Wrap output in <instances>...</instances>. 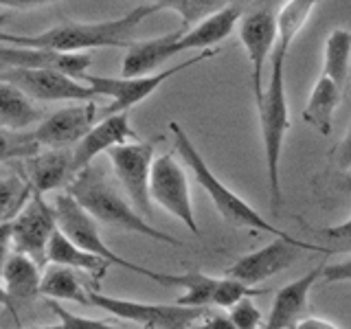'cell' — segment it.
I'll return each instance as SVG.
<instances>
[{
    "label": "cell",
    "instance_id": "d590c367",
    "mask_svg": "<svg viewBox=\"0 0 351 329\" xmlns=\"http://www.w3.org/2000/svg\"><path fill=\"white\" fill-rule=\"evenodd\" d=\"M336 164L343 171L351 169V130H349V134L345 136V141L340 143L338 149H336Z\"/></svg>",
    "mask_w": 351,
    "mask_h": 329
},
{
    "label": "cell",
    "instance_id": "7402d4cb",
    "mask_svg": "<svg viewBox=\"0 0 351 329\" xmlns=\"http://www.w3.org/2000/svg\"><path fill=\"white\" fill-rule=\"evenodd\" d=\"M49 263H60V266H69V268H75L80 272H86V274H90V277H95L97 283L101 281L106 270L110 268V263L106 259L95 257V255H90V252L82 250L80 246H75L60 228L55 230L53 237H51Z\"/></svg>",
    "mask_w": 351,
    "mask_h": 329
},
{
    "label": "cell",
    "instance_id": "ba28073f",
    "mask_svg": "<svg viewBox=\"0 0 351 329\" xmlns=\"http://www.w3.org/2000/svg\"><path fill=\"white\" fill-rule=\"evenodd\" d=\"M301 250H314L321 252V255H332L334 252L332 248H325L321 244H307V241H299L294 237H277L268 246L246 252V255H241L237 261L230 263L226 277L257 288V283L290 268Z\"/></svg>",
    "mask_w": 351,
    "mask_h": 329
},
{
    "label": "cell",
    "instance_id": "74e56055",
    "mask_svg": "<svg viewBox=\"0 0 351 329\" xmlns=\"http://www.w3.org/2000/svg\"><path fill=\"white\" fill-rule=\"evenodd\" d=\"M55 3V0H0L3 7H11V9H31V7H42Z\"/></svg>",
    "mask_w": 351,
    "mask_h": 329
},
{
    "label": "cell",
    "instance_id": "7c38bea8",
    "mask_svg": "<svg viewBox=\"0 0 351 329\" xmlns=\"http://www.w3.org/2000/svg\"><path fill=\"white\" fill-rule=\"evenodd\" d=\"M0 82L20 88L33 101H95L97 95L90 86L58 71L11 69L0 71Z\"/></svg>",
    "mask_w": 351,
    "mask_h": 329
},
{
    "label": "cell",
    "instance_id": "7a4b0ae2",
    "mask_svg": "<svg viewBox=\"0 0 351 329\" xmlns=\"http://www.w3.org/2000/svg\"><path fill=\"white\" fill-rule=\"evenodd\" d=\"M158 5H141L128 14L101 20V22H66V25L53 27L40 36H14V47L29 49H49L60 53H86L88 49L104 47H130V38L145 18L156 14Z\"/></svg>",
    "mask_w": 351,
    "mask_h": 329
},
{
    "label": "cell",
    "instance_id": "d6986e66",
    "mask_svg": "<svg viewBox=\"0 0 351 329\" xmlns=\"http://www.w3.org/2000/svg\"><path fill=\"white\" fill-rule=\"evenodd\" d=\"M42 266H38L36 261L20 252H11L5 270H3V288L9 294V299L18 303H27L42 296Z\"/></svg>",
    "mask_w": 351,
    "mask_h": 329
},
{
    "label": "cell",
    "instance_id": "603a6c76",
    "mask_svg": "<svg viewBox=\"0 0 351 329\" xmlns=\"http://www.w3.org/2000/svg\"><path fill=\"white\" fill-rule=\"evenodd\" d=\"M42 117L36 101L20 88L0 82V127L20 132Z\"/></svg>",
    "mask_w": 351,
    "mask_h": 329
},
{
    "label": "cell",
    "instance_id": "6da1fadb",
    "mask_svg": "<svg viewBox=\"0 0 351 329\" xmlns=\"http://www.w3.org/2000/svg\"><path fill=\"white\" fill-rule=\"evenodd\" d=\"M77 202H80L88 213H90L99 224H106L110 228L123 230V233H134L141 237H147L154 241H162L169 246H182V241L162 233L154 224H149L143 217L132 202H128L123 195L117 191L114 182L108 178L106 171L99 164H90L84 171H80L73 178V182L66 186Z\"/></svg>",
    "mask_w": 351,
    "mask_h": 329
},
{
    "label": "cell",
    "instance_id": "52a82bcc",
    "mask_svg": "<svg viewBox=\"0 0 351 329\" xmlns=\"http://www.w3.org/2000/svg\"><path fill=\"white\" fill-rule=\"evenodd\" d=\"M217 51L215 49H208L204 51L202 55H197V58H191L186 60L178 66H171V69H165V71H158L154 75H143V77H101V75H84L82 82L86 86L93 88V93L97 97H110L112 99V103H110L104 114L110 117V114H121V112H128L130 108H134L136 103L145 101V99L156 93L158 88L171 80L173 75H178L182 71H186L189 66H195L200 64L208 58H213Z\"/></svg>",
    "mask_w": 351,
    "mask_h": 329
},
{
    "label": "cell",
    "instance_id": "f1b7e54d",
    "mask_svg": "<svg viewBox=\"0 0 351 329\" xmlns=\"http://www.w3.org/2000/svg\"><path fill=\"white\" fill-rule=\"evenodd\" d=\"M36 154H40V145L33 141L31 132L18 134V132L0 127V162L14 158H31Z\"/></svg>",
    "mask_w": 351,
    "mask_h": 329
},
{
    "label": "cell",
    "instance_id": "e575fe53",
    "mask_svg": "<svg viewBox=\"0 0 351 329\" xmlns=\"http://www.w3.org/2000/svg\"><path fill=\"white\" fill-rule=\"evenodd\" d=\"M11 252H14V248H11V222H7L0 224V279H3L5 263Z\"/></svg>",
    "mask_w": 351,
    "mask_h": 329
},
{
    "label": "cell",
    "instance_id": "277c9868",
    "mask_svg": "<svg viewBox=\"0 0 351 329\" xmlns=\"http://www.w3.org/2000/svg\"><path fill=\"white\" fill-rule=\"evenodd\" d=\"M169 132L173 136L176 151L180 154V158L186 162V167L193 171L197 184H200L202 189L206 191V195L211 197V202L215 204L219 215H222L228 224H233L237 228L263 230V233H270L274 237H290L285 230H279L277 226L268 224V219H263V215L257 213L255 208H252L244 200V197H239L233 189H228V186L217 178L215 171L208 167L206 160L202 158V154L197 151V147L193 145V141L189 138V134H186V132L180 127V123L171 121Z\"/></svg>",
    "mask_w": 351,
    "mask_h": 329
},
{
    "label": "cell",
    "instance_id": "5bb4252c",
    "mask_svg": "<svg viewBox=\"0 0 351 329\" xmlns=\"http://www.w3.org/2000/svg\"><path fill=\"white\" fill-rule=\"evenodd\" d=\"M93 58L88 53H60L49 49H29L0 44V69H29V71H58L80 80L88 73Z\"/></svg>",
    "mask_w": 351,
    "mask_h": 329
},
{
    "label": "cell",
    "instance_id": "2e32d148",
    "mask_svg": "<svg viewBox=\"0 0 351 329\" xmlns=\"http://www.w3.org/2000/svg\"><path fill=\"white\" fill-rule=\"evenodd\" d=\"M323 270L325 266H316L303 277L279 288L272 299L263 329H292L301 318H305L303 312L307 310V299H310V292L316 281L323 277Z\"/></svg>",
    "mask_w": 351,
    "mask_h": 329
},
{
    "label": "cell",
    "instance_id": "cb8c5ba5",
    "mask_svg": "<svg viewBox=\"0 0 351 329\" xmlns=\"http://www.w3.org/2000/svg\"><path fill=\"white\" fill-rule=\"evenodd\" d=\"M321 0H288L277 14V51L288 55L296 36L303 31L305 22Z\"/></svg>",
    "mask_w": 351,
    "mask_h": 329
},
{
    "label": "cell",
    "instance_id": "e0dca14e",
    "mask_svg": "<svg viewBox=\"0 0 351 329\" xmlns=\"http://www.w3.org/2000/svg\"><path fill=\"white\" fill-rule=\"evenodd\" d=\"M134 136L136 134L130 125L128 112L110 114V117L101 119L99 123H95V127L88 132V134L77 143L75 149H73L75 173H80L86 167H90L93 160L99 156V154L110 151L117 145H123V143H128V138H134Z\"/></svg>",
    "mask_w": 351,
    "mask_h": 329
},
{
    "label": "cell",
    "instance_id": "d4e9b609",
    "mask_svg": "<svg viewBox=\"0 0 351 329\" xmlns=\"http://www.w3.org/2000/svg\"><path fill=\"white\" fill-rule=\"evenodd\" d=\"M351 69V31L334 29L325 40L323 53V75L336 82L340 88L347 82Z\"/></svg>",
    "mask_w": 351,
    "mask_h": 329
},
{
    "label": "cell",
    "instance_id": "3957f363",
    "mask_svg": "<svg viewBox=\"0 0 351 329\" xmlns=\"http://www.w3.org/2000/svg\"><path fill=\"white\" fill-rule=\"evenodd\" d=\"M285 58L288 55L274 49L270 60V80L266 82V90H263L261 101L257 103L261 143H263V154H266L268 193L274 213H279V208L283 204L279 164H281L283 141L290 130V108H288V95H285V73H283Z\"/></svg>",
    "mask_w": 351,
    "mask_h": 329
},
{
    "label": "cell",
    "instance_id": "60d3db41",
    "mask_svg": "<svg viewBox=\"0 0 351 329\" xmlns=\"http://www.w3.org/2000/svg\"><path fill=\"white\" fill-rule=\"evenodd\" d=\"M343 186H345L347 191H351V169L345 171V175H343Z\"/></svg>",
    "mask_w": 351,
    "mask_h": 329
},
{
    "label": "cell",
    "instance_id": "4fadbf2b",
    "mask_svg": "<svg viewBox=\"0 0 351 329\" xmlns=\"http://www.w3.org/2000/svg\"><path fill=\"white\" fill-rule=\"evenodd\" d=\"M239 40L250 62L252 97H255V103H259L266 90V82H263L266 64L268 58L272 60L274 47H277V16L270 9H259L244 16L239 22Z\"/></svg>",
    "mask_w": 351,
    "mask_h": 329
},
{
    "label": "cell",
    "instance_id": "4dcf8cb0",
    "mask_svg": "<svg viewBox=\"0 0 351 329\" xmlns=\"http://www.w3.org/2000/svg\"><path fill=\"white\" fill-rule=\"evenodd\" d=\"M230 321L235 323L237 329H261V325H266L263 314L259 312V307L252 303V296H246L239 303H235L228 310Z\"/></svg>",
    "mask_w": 351,
    "mask_h": 329
},
{
    "label": "cell",
    "instance_id": "1f68e13d",
    "mask_svg": "<svg viewBox=\"0 0 351 329\" xmlns=\"http://www.w3.org/2000/svg\"><path fill=\"white\" fill-rule=\"evenodd\" d=\"M316 233L321 235L323 239H327L329 244H332V250L334 252L338 248L351 250V217L345 219V222H340V224H332V226L318 228Z\"/></svg>",
    "mask_w": 351,
    "mask_h": 329
},
{
    "label": "cell",
    "instance_id": "ab89813d",
    "mask_svg": "<svg viewBox=\"0 0 351 329\" xmlns=\"http://www.w3.org/2000/svg\"><path fill=\"white\" fill-rule=\"evenodd\" d=\"M5 22H9V14H0V44H11L14 42V33L3 31Z\"/></svg>",
    "mask_w": 351,
    "mask_h": 329
},
{
    "label": "cell",
    "instance_id": "f546056e",
    "mask_svg": "<svg viewBox=\"0 0 351 329\" xmlns=\"http://www.w3.org/2000/svg\"><path fill=\"white\" fill-rule=\"evenodd\" d=\"M47 303L55 312V316L60 318V329H121V327H114V325H108L104 321H95V318L73 314V312L66 310L64 305H60V301L47 299Z\"/></svg>",
    "mask_w": 351,
    "mask_h": 329
},
{
    "label": "cell",
    "instance_id": "9a60e30c",
    "mask_svg": "<svg viewBox=\"0 0 351 329\" xmlns=\"http://www.w3.org/2000/svg\"><path fill=\"white\" fill-rule=\"evenodd\" d=\"M95 121H97L95 101H84L53 112L31 132V136L40 147L47 145L53 149H66L69 145H77L95 127Z\"/></svg>",
    "mask_w": 351,
    "mask_h": 329
},
{
    "label": "cell",
    "instance_id": "30bf717a",
    "mask_svg": "<svg viewBox=\"0 0 351 329\" xmlns=\"http://www.w3.org/2000/svg\"><path fill=\"white\" fill-rule=\"evenodd\" d=\"M110 164L117 180L128 193V200L143 217H152V195L149 178L154 164V141L123 143L108 151Z\"/></svg>",
    "mask_w": 351,
    "mask_h": 329
},
{
    "label": "cell",
    "instance_id": "ffe728a7",
    "mask_svg": "<svg viewBox=\"0 0 351 329\" xmlns=\"http://www.w3.org/2000/svg\"><path fill=\"white\" fill-rule=\"evenodd\" d=\"M340 103V86L329 80L327 75H321L312 86V93L307 97L303 110L305 123H310L323 136L332 134L334 127V112Z\"/></svg>",
    "mask_w": 351,
    "mask_h": 329
},
{
    "label": "cell",
    "instance_id": "4316f807",
    "mask_svg": "<svg viewBox=\"0 0 351 329\" xmlns=\"http://www.w3.org/2000/svg\"><path fill=\"white\" fill-rule=\"evenodd\" d=\"M215 277H208L202 272H186L180 277V288L184 290L182 296H178V305L186 307H213L215 305V292H217Z\"/></svg>",
    "mask_w": 351,
    "mask_h": 329
},
{
    "label": "cell",
    "instance_id": "44dd1931",
    "mask_svg": "<svg viewBox=\"0 0 351 329\" xmlns=\"http://www.w3.org/2000/svg\"><path fill=\"white\" fill-rule=\"evenodd\" d=\"M44 299L53 301H73L80 305H88V285H84L80 270L49 263L42 272V288Z\"/></svg>",
    "mask_w": 351,
    "mask_h": 329
},
{
    "label": "cell",
    "instance_id": "d6a6232c",
    "mask_svg": "<svg viewBox=\"0 0 351 329\" xmlns=\"http://www.w3.org/2000/svg\"><path fill=\"white\" fill-rule=\"evenodd\" d=\"M191 329H237V327L233 321H230L228 314L215 312L213 307H208V310L193 323Z\"/></svg>",
    "mask_w": 351,
    "mask_h": 329
},
{
    "label": "cell",
    "instance_id": "8992f818",
    "mask_svg": "<svg viewBox=\"0 0 351 329\" xmlns=\"http://www.w3.org/2000/svg\"><path fill=\"white\" fill-rule=\"evenodd\" d=\"M88 305L99 307L117 318H123L143 329H191L208 307H186L178 303H143L132 299H119V296L101 294L88 288Z\"/></svg>",
    "mask_w": 351,
    "mask_h": 329
},
{
    "label": "cell",
    "instance_id": "f35d334b",
    "mask_svg": "<svg viewBox=\"0 0 351 329\" xmlns=\"http://www.w3.org/2000/svg\"><path fill=\"white\" fill-rule=\"evenodd\" d=\"M0 307H5V310L11 314V318H14V321L20 325V316H18V305L14 303V301H11L9 299V294L5 292V288H3V285H0Z\"/></svg>",
    "mask_w": 351,
    "mask_h": 329
},
{
    "label": "cell",
    "instance_id": "ac0fdd59",
    "mask_svg": "<svg viewBox=\"0 0 351 329\" xmlns=\"http://www.w3.org/2000/svg\"><path fill=\"white\" fill-rule=\"evenodd\" d=\"M22 173L29 180L33 193L38 195H47L51 191L64 189L77 175L73 167V151L51 149L44 154H36V156L25 158Z\"/></svg>",
    "mask_w": 351,
    "mask_h": 329
},
{
    "label": "cell",
    "instance_id": "b9f144b4",
    "mask_svg": "<svg viewBox=\"0 0 351 329\" xmlns=\"http://www.w3.org/2000/svg\"><path fill=\"white\" fill-rule=\"evenodd\" d=\"M27 329H60V325H44V327H27Z\"/></svg>",
    "mask_w": 351,
    "mask_h": 329
},
{
    "label": "cell",
    "instance_id": "484cf974",
    "mask_svg": "<svg viewBox=\"0 0 351 329\" xmlns=\"http://www.w3.org/2000/svg\"><path fill=\"white\" fill-rule=\"evenodd\" d=\"M31 195L33 189L25 173H0V224L14 222Z\"/></svg>",
    "mask_w": 351,
    "mask_h": 329
},
{
    "label": "cell",
    "instance_id": "8d00e7d4",
    "mask_svg": "<svg viewBox=\"0 0 351 329\" xmlns=\"http://www.w3.org/2000/svg\"><path fill=\"white\" fill-rule=\"evenodd\" d=\"M292 329H340L338 325H334L332 321H325V318H318V316H307L301 318Z\"/></svg>",
    "mask_w": 351,
    "mask_h": 329
},
{
    "label": "cell",
    "instance_id": "9c48e42d",
    "mask_svg": "<svg viewBox=\"0 0 351 329\" xmlns=\"http://www.w3.org/2000/svg\"><path fill=\"white\" fill-rule=\"evenodd\" d=\"M149 195H152V202H156L167 213H171L180 224L189 228L193 235H200L189 180H186L184 167L171 151L154 158L152 178H149Z\"/></svg>",
    "mask_w": 351,
    "mask_h": 329
},
{
    "label": "cell",
    "instance_id": "5b68a950",
    "mask_svg": "<svg viewBox=\"0 0 351 329\" xmlns=\"http://www.w3.org/2000/svg\"><path fill=\"white\" fill-rule=\"evenodd\" d=\"M53 206H55V215H58V228L73 241L75 246H80L82 250L90 252V255H95V257L106 259L110 266H119L123 270L143 274V277H147V279L156 281L160 285H176V288H180V277H173V274H160L156 270L138 266V263L117 255V252L104 241L101 233H99L97 219L88 213L69 191L55 195Z\"/></svg>",
    "mask_w": 351,
    "mask_h": 329
},
{
    "label": "cell",
    "instance_id": "8fae6325",
    "mask_svg": "<svg viewBox=\"0 0 351 329\" xmlns=\"http://www.w3.org/2000/svg\"><path fill=\"white\" fill-rule=\"evenodd\" d=\"M55 230H58L55 206L49 204L44 195L33 193L27 206L11 222V248L44 268L49 263V244Z\"/></svg>",
    "mask_w": 351,
    "mask_h": 329
},
{
    "label": "cell",
    "instance_id": "83f0119b",
    "mask_svg": "<svg viewBox=\"0 0 351 329\" xmlns=\"http://www.w3.org/2000/svg\"><path fill=\"white\" fill-rule=\"evenodd\" d=\"M152 3L158 5L160 9H173L180 16L182 27L191 29L200 20L215 14V11L233 5L235 0H152Z\"/></svg>",
    "mask_w": 351,
    "mask_h": 329
},
{
    "label": "cell",
    "instance_id": "836d02e7",
    "mask_svg": "<svg viewBox=\"0 0 351 329\" xmlns=\"http://www.w3.org/2000/svg\"><path fill=\"white\" fill-rule=\"evenodd\" d=\"M323 281L325 283H351V257L345 261L332 263V266H325Z\"/></svg>",
    "mask_w": 351,
    "mask_h": 329
}]
</instances>
